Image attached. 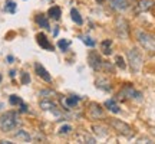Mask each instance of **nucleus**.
<instances>
[{
    "instance_id": "1",
    "label": "nucleus",
    "mask_w": 155,
    "mask_h": 144,
    "mask_svg": "<svg viewBox=\"0 0 155 144\" xmlns=\"http://www.w3.org/2000/svg\"><path fill=\"white\" fill-rule=\"evenodd\" d=\"M19 114L15 111H7L0 115V130L3 133H10L19 125Z\"/></svg>"
},
{
    "instance_id": "2",
    "label": "nucleus",
    "mask_w": 155,
    "mask_h": 144,
    "mask_svg": "<svg viewBox=\"0 0 155 144\" xmlns=\"http://www.w3.org/2000/svg\"><path fill=\"white\" fill-rule=\"evenodd\" d=\"M128 62H129L131 71L134 74H138L141 71V68H142V55L137 48H132L128 52Z\"/></svg>"
},
{
    "instance_id": "3",
    "label": "nucleus",
    "mask_w": 155,
    "mask_h": 144,
    "mask_svg": "<svg viewBox=\"0 0 155 144\" xmlns=\"http://www.w3.org/2000/svg\"><path fill=\"white\" fill-rule=\"evenodd\" d=\"M109 125L115 130L116 133H119L121 135H125V137H128V139H131V137L134 135V130L131 128V125H128L127 122L121 121V120L112 118V120H109Z\"/></svg>"
},
{
    "instance_id": "4",
    "label": "nucleus",
    "mask_w": 155,
    "mask_h": 144,
    "mask_svg": "<svg viewBox=\"0 0 155 144\" xmlns=\"http://www.w3.org/2000/svg\"><path fill=\"white\" fill-rule=\"evenodd\" d=\"M139 45L148 52H155V36H152L151 33L147 32H138L137 33Z\"/></svg>"
},
{
    "instance_id": "5",
    "label": "nucleus",
    "mask_w": 155,
    "mask_h": 144,
    "mask_svg": "<svg viewBox=\"0 0 155 144\" xmlns=\"http://www.w3.org/2000/svg\"><path fill=\"white\" fill-rule=\"evenodd\" d=\"M119 97H121V98H128V100H141V98H142V94L138 92L135 88H132L131 85H127V87L119 92Z\"/></svg>"
},
{
    "instance_id": "6",
    "label": "nucleus",
    "mask_w": 155,
    "mask_h": 144,
    "mask_svg": "<svg viewBox=\"0 0 155 144\" xmlns=\"http://www.w3.org/2000/svg\"><path fill=\"white\" fill-rule=\"evenodd\" d=\"M88 62H89V65H91V68L95 69V71H99L101 68L104 67V61L101 59V56L98 55L96 52H91V53H89Z\"/></svg>"
},
{
    "instance_id": "7",
    "label": "nucleus",
    "mask_w": 155,
    "mask_h": 144,
    "mask_svg": "<svg viewBox=\"0 0 155 144\" xmlns=\"http://www.w3.org/2000/svg\"><path fill=\"white\" fill-rule=\"evenodd\" d=\"M116 33L119 35V38L127 39L129 35V29H128V23L125 19H118L116 20Z\"/></svg>"
},
{
    "instance_id": "8",
    "label": "nucleus",
    "mask_w": 155,
    "mask_h": 144,
    "mask_svg": "<svg viewBox=\"0 0 155 144\" xmlns=\"http://www.w3.org/2000/svg\"><path fill=\"white\" fill-rule=\"evenodd\" d=\"M79 101H81V98L76 97V95H72V97H61V104L63 105L65 110H72L73 107L78 105Z\"/></svg>"
},
{
    "instance_id": "9",
    "label": "nucleus",
    "mask_w": 155,
    "mask_h": 144,
    "mask_svg": "<svg viewBox=\"0 0 155 144\" xmlns=\"http://www.w3.org/2000/svg\"><path fill=\"white\" fill-rule=\"evenodd\" d=\"M35 72H36V74H38V77H40L43 81H46V82H52V77H50V74L46 71V68H43L42 63H39V62L35 63Z\"/></svg>"
},
{
    "instance_id": "10",
    "label": "nucleus",
    "mask_w": 155,
    "mask_h": 144,
    "mask_svg": "<svg viewBox=\"0 0 155 144\" xmlns=\"http://www.w3.org/2000/svg\"><path fill=\"white\" fill-rule=\"evenodd\" d=\"M154 7V0H138L137 3V13H142V12H148Z\"/></svg>"
},
{
    "instance_id": "11",
    "label": "nucleus",
    "mask_w": 155,
    "mask_h": 144,
    "mask_svg": "<svg viewBox=\"0 0 155 144\" xmlns=\"http://www.w3.org/2000/svg\"><path fill=\"white\" fill-rule=\"evenodd\" d=\"M104 115V111L98 104H91L89 105V117L94 118V120H98L101 117Z\"/></svg>"
},
{
    "instance_id": "12",
    "label": "nucleus",
    "mask_w": 155,
    "mask_h": 144,
    "mask_svg": "<svg viewBox=\"0 0 155 144\" xmlns=\"http://www.w3.org/2000/svg\"><path fill=\"white\" fill-rule=\"evenodd\" d=\"M111 6L112 9H115V10L124 12L128 9L129 3H128V0H111Z\"/></svg>"
},
{
    "instance_id": "13",
    "label": "nucleus",
    "mask_w": 155,
    "mask_h": 144,
    "mask_svg": "<svg viewBox=\"0 0 155 144\" xmlns=\"http://www.w3.org/2000/svg\"><path fill=\"white\" fill-rule=\"evenodd\" d=\"M40 108L43 111H49V112H53V114H58V110H56V104L52 102L49 100H43L40 101Z\"/></svg>"
},
{
    "instance_id": "14",
    "label": "nucleus",
    "mask_w": 155,
    "mask_h": 144,
    "mask_svg": "<svg viewBox=\"0 0 155 144\" xmlns=\"http://www.w3.org/2000/svg\"><path fill=\"white\" fill-rule=\"evenodd\" d=\"M36 39H38V43H39V46H40V48L48 49V50H52V49H53V48H52V45L49 43L48 38H46L43 33H39L38 36H36Z\"/></svg>"
},
{
    "instance_id": "15",
    "label": "nucleus",
    "mask_w": 155,
    "mask_h": 144,
    "mask_svg": "<svg viewBox=\"0 0 155 144\" xmlns=\"http://www.w3.org/2000/svg\"><path fill=\"white\" fill-rule=\"evenodd\" d=\"M35 20H36V23H38L40 28L46 29V30H49V29H50L49 20H48V17L45 16V15H38V16L35 17Z\"/></svg>"
},
{
    "instance_id": "16",
    "label": "nucleus",
    "mask_w": 155,
    "mask_h": 144,
    "mask_svg": "<svg viewBox=\"0 0 155 144\" xmlns=\"http://www.w3.org/2000/svg\"><path fill=\"white\" fill-rule=\"evenodd\" d=\"M105 108H106V110H109L111 112H115V114H118V112L121 111V108H119V105L116 104L115 100H108V101H105Z\"/></svg>"
},
{
    "instance_id": "17",
    "label": "nucleus",
    "mask_w": 155,
    "mask_h": 144,
    "mask_svg": "<svg viewBox=\"0 0 155 144\" xmlns=\"http://www.w3.org/2000/svg\"><path fill=\"white\" fill-rule=\"evenodd\" d=\"M15 139L28 143V141L32 140V137H30V134H29L28 131H25V130H17V133H15Z\"/></svg>"
},
{
    "instance_id": "18",
    "label": "nucleus",
    "mask_w": 155,
    "mask_h": 144,
    "mask_svg": "<svg viewBox=\"0 0 155 144\" xmlns=\"http://www.w3.org/2000/svg\"><path fill=\"white\" fill-rule=\"evenodd\" d=\"M48 15H49L52 19H55V20H59L61 19V7H58V6H53V7H50L49 10H48Z\"/></svg>"
},
{
    "instance_id": "19",
    "label": "nucleus",
    "mask_w": 155,
    "mask_h": 144,
    "mask_svg": "<svg viewBox=\"0 0 155 144\" xmlns=\"http://www.w3.org/2000/svg\"><path fill=\"white\" fill-rule=\"evenodd\" d=\"M95 84H96V87H98L99 89H104V91H109V89H111V87H109V81L105 79V78H98Z\"/></svg>"
},
{
    "instance_id": "20",
    "label": "nucleus",
    "mask_w": 155,
    "mask_h": 144,
    "mask_svg": "<svg viewBox=\"0 0 155 144\" xmlns=\"http://www.w3.org/2000/svg\"><path fill=\"white\" fill-rule=\"evenodd\" d=\"M112 40L111 39H106V40H104L102 43H101V48H102V52L105 53V55H111L112 53Z\"/></svg>"
},
{
    "instance_id": "21",
    "label": "nucleus",
    "mask_w": 155,
    "mask_h": 144,
    "mask_svg": "<svg viewBox=\"0 0 155 144\" xmlns=\"http://www.w3.org/2000/svg\"><path fill=\"white\" fill-rule=\"evenodd\" d=\"M92 131H94L98 137H105L108 135V131H106V128L104 125H92Z\"/></svg>"
},
{
    "instance_id": "22",
    "label": "nucleus",
    "mask_w": 155,
    "mask_h": 144,
    "mask_svg": "<svg viewBox=\"0 0 155 144\" xmlns=\"http://www.w3.org/2000/svg\"><path fill=\"white\" fill-rule=\"evenodd\" d=\"M71 16H72L73 22L78 23V25H82L83 23V19H82V16H81V13L78 12V9H72V10H71Z\"/></svg>"
},
{
    "instance_id": "23",
    "label": "nucleus",
    "mask_w": 155,
    "mask_h": 144,
    "mask_svg": "<svg viewBox=\"0 0 155 144\" xmlns=\"http://www.w3.org/2000/svg\"><path fill=\"white\" fill-rule=\"evenodd\" d=\"M79 38L82 39V42L86 45V46H91V48H94L95 45H96V42H95L94 39L89 36V35H82V36H79Z\"/></svg>"
},
{
    "instance_id": "24",
    "label": "nucleus",
    "mask_w": 155,
    "mask_h": 144,
    "mask_svg": "<svg viewBox=\"0 0 155 144\" xmlns=\"http://www.w3.org/2000/svg\"><path fill=\"white\" fill-rule=\"evenodd\" d=\"M73 131L72 125H69V124H65V125H62L59 128V135H69V134Z\"/></svg>"
},
{
    "instance_id": "25",
    "label": "nucleus",
    "mask_w": 155,
    "mask_h": 144,
    "mask_svg": "<svg viewBox=\"0 0 155 144\" xmlns=\"http://www.w3.org/2000/svg\"><path fill=\"white\" fill-rule=\"evenodd\" d=\"M5 10L6 12H9V13H15L16 12V3L13 2V0H6V3H5Z\"/></svg>"
},
{
    "instance_id": "26",
    "label": "nucleus",
    "mask_w": 155,
    "mask_h": 144,
    "mask_svg": "<svg viewBox=\"0 0 155 144\" xmlns=\"http://www.w3.org/2000/svg\"><path fill=\"white\" fill-rule=\"evenodd\" d=\"M58 46H59V49L61 50L66 52V49L71 46V42H68V40H65V39H61V40L58 42Z\"/></svg>"
},
{
    "instance_id": "27",
    "label": "nucleus",
    "mask_w": 155,
    "mask_h": 144,
    "mask_svg": "<svg viewBox=\"0 0 155 144\" xmlns=\"http://www.w3.org/2000/svg\"><path fill=\"white\" fill-rule=\"evenodd\" d=\"M9 102H10L12 105H20L23 101L20 100V97H17V95H10V98H9Z\"/></svg>"
},
{
    "instance_id": "28",
    "label": "nucleus",
    "mask_w": 155,
    "mask_h": 144,
    "mask_svg": "<svg viewBox=\"0 0 155 144\" xmlns=\"http://www.w3.org/2000/svg\"><path fill=\"white\" fill-rule=\"evenodd\" d=\"M116 63H118V67L121 69H125V62L122 59V56H116Z\"/></svg>"
},
{
    "instance_id": "29",
    "label": "nucleus",
    "mask_w": 155,
    "mask_h": 144,
    "mask_svg": "<svg viewBox=\"0 0 155 144\" xmlns=\"http://www.w3.org/2000/svg\"><path fill=\"white\" fill-rule=\"evenodd\" d=\"M30 78H29V74L28 72H23L22 74V84H29Z\"/></svg>"
},
{
    "instance_id": "30",
    "label": "nucleus",
    "mask_w": 155,
    "mask_h": 144,
    "mask_svg": "<svg viewBox=\"0 0 155 144\" xmlns=\"http://www.w3.org/2000/svg\"><path fill=\"white\" fill-rule=\"evenodd\" d=\"M20 107H22V108H20V111H22V112H26V111H28V107H26V104H20Z\"/></svg>"
},
{
    "instance_id": "31",
    "label": "nucleus",
    "mask_w": 155,
    "mask_h": 144,
    "mask_svg": "<svg viewBox=\"0 0 155 144\" xmlns=\"http://www.w3.org/2000/svg\"><path fill=\"white\" fill-rule=\"evenodd\" d=\"M13 59H15L13 56H7V62H9V63H12V62H13Z\"/></svg>"
},
{
    "instance_id": "32",
    "label": "nucleus",
    "mask_w": 155,
    "mask_h": 144,
    "mask_svg": "<svg viewBox=\"0 0 155 144\" xmlns=\"http://www.w3.org/2000/svg\"><path fill=\"white\" fill-rule=\"evenodd\" d=\"M15 75H16V71H12V72H10V77L15 78Z\"/></svg>"
},
{
    "instance_id": "33",
    "label": "nucleus",
    "mask_w": 155,
    "mask_h": 144,
    "mask_svg": "<svg viewBox=\"0 0 155 144\" xmlns=\"http://www.w3.org/2000/svg\"><path fill=\"white\" fill-rule=\"evenodd\" d=\"M0 82H2V74H0Z\"/></svg>"
},
{
    "instance_id": "34",
    "label": "nucleus",
    "mask_w": 155,
    "mask_h": 144,
    "mask_svg": "<svg viewBox=\"0 0 155 144\" xmlns=\"http://www.w3.org/2000/svg\"><path fill=\"white\" fill-rule=\"evenodd\" d=\"M96 2H99V3H101V2H104V0H96Z\"/></svg>"
}]
</instances>
